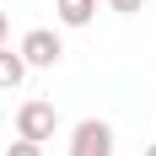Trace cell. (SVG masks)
Instances as JSON below:
<instances>
[{
  "label": "cell",
  "mask_w": 156,
  "mask_h": 156,
  "mask_svg": "<svg viewBox=\"0 0 156 156\" xmlns=\"http://www.w3.org/2000/svg\"><path fill=\"white\" fill-rule=\"evenodd\" d=\"M16 54L27 59V70H54V65L65 59V43H59V32H54V27H32V32H22Z\"/></svg>",
  "instance_id": "cell-1"
},
{
  "label": "cell",
  "mask_w": 156,
  "mask_h": 156,
  "mask_svg": "<svg viewBox=\"0 0 156 156\" xmlns=\"http://www.w3.org/2000/svg\"><path fill=\"white\" fill-rule=\"evenodd\" d=\"M54 129H59V113H54V102H43V97H32V102H22L16 108V135L22 140H54Z\"/></svg>",
  "instance_id": "cell-2"
},
{
  "label": "cell",
  "mask_w": 156,
  "mask_h": 156,
  "mask_svg": "<svg viewBox=\"0 0 156 156\" xmlns=\"http://www.w3.org/2000/svg\"><path fill=\"white\" fill-rule=\"evenodd\" d=\"M70 156H113V124L108 119H81L70 129Z\"/></svg>",
  "instance_id": "cell-3"
},
{
  "label": "cell",
  "mask_w": 156,
  "mask_h": 156,
  "mask_svg": "<svg viewBox=\"0 0 156 156\" xmlns=\"http://www.w3.org/2000/svg\"><path fill=\"white\" fill-rule=\"evenodd\" d=\"M54 16H59V27H92L97 0H54Z\"/></svg>",
  "instance_id": "cell-4"
},
{
  "label": "cell",
  "mask_w": 156,
  "mask_h": 156,
  "mask_svg": "<svg viewBox=\"0 0 156 156\" xmlns=\"http://www.w3.org/2000/svg\"><path fill=\"white\" fill-rule=\"evenodd\" d=\"M22 81H27V59H22L16 48H5V43H0V92H16Z\"/></svg>",
  "instance_id": "cell-5"
},
{
  "label": "cell",
  "mask_w": 156,
  "mask_h": 156,
  "mask_svg": "<svg viewBox=\"0 0 156 156\" xmlns=\"http://www.w3.org/2000/svg\"><path fill=\"white\" fill-rule=\"evenodd\" d=\"M0 156H43V145H38V140H22V135H16V140L5 145Z\"/></svg>",
  "instance_id": "cell-6"
},
{
  "label": "cell",
  "mask_w": 156,
  "mask_h": 156,
  "mask_svg": "<svg viewBox=\"0 0 156 156\" xmlns=\"http://www.w3.org/2000/svg\"><path fill=\"white\" fill-rule=\"evenodd\" d=\"M108 5H113L119 16H135V11H145V0H108Z\"/></svg>",
  "instance_id": "cell-7"
},
{
  "label": "cell",
  "mask_w": 156,
  "mask_h": 156,
  "mask_svg": "<svg viewBox=\"0 0 156 156\" xmlns=\"http://www.w3.org/2000/svg\"><path fill=\"white\" fill-rule=\"evenodd\" d=\"M5 32H11V22H5V11H0V43H5Z\"/></svg>",
  "instance_id": "cell-8"
},
{
  "label": "cell",
  "mask_w": 156,
  "mask_h": 156,
  "mask_svg": "<svg viewBox=\"0 0 156 156\" xmlns=\"http://www.w3.org/2000/svg\"><path fill=\"white\" fill-rule=\"evenodd\" d=\"M140 156H156V140H151V145H145V151H140Z\"/></svg>",
  "instance_id": "cell-9"
}]
</instances>
